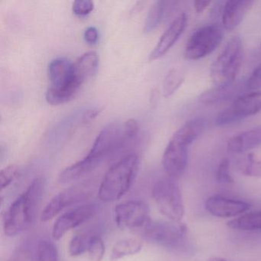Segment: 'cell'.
Here are the masks:
<instances>
[{
  "instance_id": "6da1fadb",
  "label": "cell",
  "mask_w": 261,
  "mask_h": 261,
  "mask_svg": "<svg viewBox=\"0 0 261 261\" xmlns=\"http://www.w3.org/2000/svg\"><path fill=\"white\" fill-rule=\"evenodd\" d=\"M138 132V123L134 119L126 120L123 124L110 123L100 131L88 155L61 172V182L74 181L95 169L103 160L110 158L132 142Z\"/></svg>"
},
{
  "instance_id": "7a4b0ae2",
  "label": "cell",
  "mask_w": 261,
  "mask_h": 261,
  "mask_svg": "<svg viewBox=\"0 0 261 261\" xmlns=\"http://www.w3.org/2000/svg\"><path fill=\"white\" fill-rule=\"evenodd\" d=\"M45 180L43 177L35 178L10 206L4 220L6 235L14 237L28 229L36 220L43 196Z\"/></svg>"
},
{
  "instance_id": "3957f363",
  "label": "cell",
  "mask_w": 261,
  "mask_h": 261,
  "mask_svg": "<svg viewBox=\"0 0 261 261\" xmlns=\"http://www.w3.org/2000/svg\"><path fill=\"white\" fill-rule=\"evenodd\" d=\"M139 164L138 155L129 154L113 165L100 183L99 198L103 202H111L122 198L132 186Z\"/></svg>"
},
{
  "instance_id": "277c9868",
  "label": "cell",
  "mask_w": 261,
  "mask_h": 261,
  "mask_svg": "<svg viewBox=\"0 0 261 261\" xmlns=\"http://www.w3.org/2000/svg\"><path fill=\"white\" fill-rule=\"evenodd\" d=\"M50 86L45 99L51 105H63L72 100L82 84L74 74V63L66 58H58L48 65Z\"/></svg>"
},
{
  "instance_id": "5b68a950",
  "label": "cell",
  "mask_w": 261,
  "mask_h": 261,
  "mask_svg": "<svg viewBox=\"0 0 261 261\" xmlns=\"http://www.w3.org/2000/svg\"><path fill=\"white\" fill-rule=\"evenodd\" d=\"M243 61V44L235 36L224 45L211 67L210 76L215 86L230 85L235 82Z\"/></svg>"
},
{
  "instance_id": "8992f818",
  "label": "cell",
  "mask_w": 261,
  "mask_h": 261,
  "mask_svg": "<svg viewBox=\"0 0 261 261\" xmlns=\"http://www.w3.org/2000/svg\"><path fill=\"white\" fill-rule=\"evenodd\" d=\"M152 195L162 215L174 222L181 221L185 215L184 203L179 186L174 178L169 177L157 181Z\"/></svg>"
},
{
  "instance_id": "52a82bcc",
  "label": "cell",
  "mask_w": 261,
  "mask_h": 261,
  "mask_svg": "<svg viewBox=\"0 0 261 261\" xmlns=\"http://www.w3.org/2000/svg\"><path fill=\"white\" fill-rule=\"evenodd\" d=\"M223 37V29L218 24H209L198 29L186 42L185 58L195 61L209 56L219 46Z\"/></svg>"
},
{
  "instance_id": "ba28073f",
  "label": "cell",
  "mask_w": 261,
  "mask_h": 261,
  "mask_svg": "<svg viewBox=\"0 0 261 261\" xmlns=\"http://www.w3.org/2000/svg\"><path fill=\"white\" fill-rule=\"evenodd\" d=\"M143 229V236L146 241L169 249L181 247L187 235V227L185 224L171 221L151 220Z\"/></svg>"
},
{
  "instance_id": "9c48e42d",
  "label": "cell",
  "mask_w": 261,
  "mask_h": 261,
  "mask_svg": "<svg viewBox=\"0 0 261 261\" xmlns=\"http://www.w3.org/2000/svg\"><path fill=\"white\" fill-rule=\"evenodd\" d=\"M192 142L177 130L169 140L163 156V166L170 178H178L186 170L188 149Z\"/></svg>"
},
{
  "instance_id": "30bf717a",
  "label": "cell",
  "mask_w": 261,
  "mask_h": 261,
  "mask_svg": "<svg viewBox=\"0 0 261 261\" xmlns=\"http://www.w3.org/2000/svg\"><path fill=\"white\" fill-rule=\"evenodd\" d=\"M261 111V91L242 94L217 117V126H226L255 115Z\"/></svg>"
},
{
  "instance_id": "8fae6325",
  "label": "cell",
  "mask_w": 261,
  "mask_h": 261,
  "mask_svg": "<svg viewBox=\"0 0 261 261\" xmlns=\"http://www.w3.org/2000/svg\"><path fill=\"white\" fill-rule=\"evenodd\" d=\"M114 215L116 224L121 229L144 227L151 221L149 207L140 200H131L117 204Z\"/></svg>"
},
{
  "instance_id": "7c38bea8",
  "label": "cell",
  "mask_w": 261,
  "mask_h": 261,
  "mask_svg": "<svg viewBox=\"0 0 261 261\" xmlns=\"http://www.w3.org/2000/svg\"><path fill=\"white\" fill-rule=\"evenodd\" d=\"M96 212L94 204L77 206L61 215L53 227V238L56 241L62 239L70 230L89 221Z\"/></svg>"
},
{
  "instance_id": "4fadbf2b",
  "label": "cell",
  "mask_w": 261,
  "mask_h": 261,
  "mask_svg": "<svg viewBox=\"0 0 261 261\" xmlns=\"http://www.w3.org/2000/svg\"><path fill=\"white\" fill-rule=\"evenodd\" d=\"M90 192L84 186L69 188L56 195L45 206L41 215V221L45 222L59 215L64 209L84 201Z\"/></svg>"
},
{
  "instance_id": "5bb4252c",
  "label": "cell",
  "mask_w": 261,
  "mask_h": 261,
  "mask_svg": "<svg viewBox=\"0 0 261 261\" xmlns=\"http://www.w3.org/2000/svg\"><path fill=\"white\" fill-rule=\"evenodd\" d=\"M187 24L188 16L186 13H181L177 16L162 35L158 43L149 55V60L155 61L163 57L181 37Z\"/></svg>"
},
{
  "instance_id": "9a60e30c",
  "label": "cell",
  "mask_w": 261,
  "mask_h": 261,
  "mask_svg": "<svg viewBox=\"0 0 261 261\" xmlns=\"http://www.w3.org/2000/svg\"><path fill=\"white\" fill-rule=\"evenodd\" d=\"M250 204L239 200L214 195L206 200L204 207L213 216L221 218H233L249 210Z\"/></svg>"
},
{
  "instance_id": "2e32d148",
  "label": "cell",
  "mask_w": 261,
  "mask_h": 261,
  "mask_svg": "<svg viewBox=\"0 0 261 261\" xmlns=\"http://www.w3.org/2000/svg\"><path fill=\"white\" fill-rule=\"evenodd\" d=\"M254 2L250 0H230L225 3L222 12L224 30L232 31L242 22Z\"/></svg>"
},
{
  "instance_id": "e0dca14e",
  "label": "cell",
  "mask_w": 261,
  "mask_h": 261,
  "mask_svg": "<svg viewBox=\"0 0 261 261\" xmlns=\"http://www.w3.org/2000/svg\"><path fill=\"white\" fill-rule=\"evenodd\" d=\"M261 146V126L244 131L229 140L227 149L230 153H243Z\"/></svg>"
},
{
  "instance_id": "ac0fdd59",
  "label": "cell",
  "mask_w": 261,
  "mask_h": 261,
  "mask_svg": "<svg viewBox=\"0 0 261 261\" xmlns=\"http://www.w3.org/2000/svg\"><path fill=\"white\" fill-rule=\"evenodd\" d=\"M99 57L95 51H88L82 55L74 62V74L76 79L83 85L97 72Z\"/></svg>"
},
{
  "instance_id": "d6986e66",
  "label": "cell",
  "mask_w": 261,
  "mask_h": 261,
  "mask_svg": "<svg viewBox=\"0 0 261 261\" xmlns=\"http://www.w3.org/2000/svg\"><path fill=\"white\" fill-rule=\"evenodd\" d=\"M243 85L233 83L224 86H215V88L204 91L200 95L199 100L204 105H212L227 99L239 92Z\"/></svg>"
},
{
  "instance_id": "ffe728a7",
  "label": "cell",
  "mask_w": 261,
  "mask_h": 261,
  "mask_svg": "<svg viewBox=\"0 0 261 261\" xmlns=\"http://www.w3.org/2000/svg\"><path fill=\"white\" fill-rule=\"evenodd\" d=\"M143 242L137 238H128L115 243L111 253L112 261L139 253L143 248Z\"/></svg>"
},
{
  "instance_id": "44dd1931",
  "label": "cell",
  "mask_w": 261,
  "mask_h": 261,
  "mask_svg": "<svg viewBox=\"0 0 261 261\" xmlns=\"http://www.w3.org/2000/svg\"><path fill=\"white\" fill-rule=\"evenodd\" d=\"M227 225L230 228L244 231L261 230V211L244 214L228 221Z\"/></svg>"
},
{
  "instance_id": "7402d4cb",
  "label": "cell",
  "mask_w": 261,
  "mask_h": 261,
  "mask_svg": "<svg viewBox=\"0 0 261 261\" xmlns=\"http://www.w3.org/2000/svg\"><path fill=\"white\" fill-rule=\"evenodd\" d=\"M166 2L158 0L152 4L149 9L144 23L145 33H150L155 30L161 23L166 10Z\"/></svg>"
},
{
  "instance_id": "603a6c76",
  "label": "cell",
  "mask_w": 261,
  "mask_h": 261,
  "mask_svg": "<svg viewBox=\"0 0 261 261\" xmlns=\"http://www.w3.org/2000/svg\"><path fill=\"white\" fill-rule=\"evenodd\" d=\"M185 80V73L180 68H173L166 74L163 82L164 97L172 96L181 86Z\"/></svg>"
},
{
  "instance_id": "cb8c5ba5",
  "label": "cell",
  "mask_w": 261,
  "mask_h": 261,
  "mask_svg": "<svg viewBox=\"0 0 261 261\" xmlns=\"http://www.w3.org/2000/svg\"><path fill=\"white\" fill-rule=\"evenodd\" d=\"M238 167L244 175L261 177V157L254 153L247 154L238 162Z\"/></svg>"
},
{
  "instance_id": "d4e9b609",
  "label": "cell",
  "mask_w": 261,
  "mask_h": 261,
  "mask_svg": "<svg viewBox=\"0 0 261 261\" xmlns=\"http://www.w3.org/2000/svg\"><path fill=\"white\" fill-rule=\"evenodd\" d=\"M92 234L81 232L71 238L68 246V251L72 256H80L88 252Z\"/></svg>"
},
{
  "instance_id": "484cf974",
  "label": "cell",
  "mask_w": 261,
  "mask_h": 261,
  "mask_svg": "<svg viewBox=\"0 0 261 261\" xmlns=\"http://www.w3.org/2000/svg\"><path fill=\"white\" fill-rule=\"evenodd\" d=\"M36 250L37 261H60L57 248L51 241H39Z\"/></svg>"
},
{
  "instance_id": "4316f807",
  "label": "cell",
  "mask_w": 261,
  "mask_h": 261,
  "mask_svg": "<svg viewBox=\"0 0 261 261\" xmlns=\"http://www.w3.org/2000/svg\"><path fill=\"white\" fill-rule=\"evenodd\" d=\"M87 253H88L90 260L101 261L105 253V246L103 240L97 235H93Z\"/></svg>"
},
{
  "instance_id": "83f0119b",
  "label": "cell",
  "mask_w": 261,
  "mask_h": 261,
  "mask_svg": "<svg viewBox=\"0 0 261 261\" xmlns=\"http://www.w3.org/2000/svg\"><path fill=\"white\" fill-rule=\"evenodd\" d=\"M19 169L16 165H9L0 172V186L4 190L10 186L19 176Z\"/></svg>"
},
{
  "instance_id": "f1b7e54d",
  "label": "cell",
  "mask_w": 261,
  "mask_h": 261,
  "mask_svg": "<svg viewBox=\"0 0 261 261\" xmlns=\"http://www.w3.org/2000/svg\"><path fill=\"white\" fill-rule=\"evenodd\" d=\"M9 261H37L36 250L30 248L27 244L20 246L15 250Z\"/></svg>"
},
{
  "instance_id": "f546056e",
  "label": "cell",
  "mask_w": 261,
  "mask_h": 261,
  "mask_svg": "<svg viewBox=\"0 0 261 261\" xmlns=\"http://www.w3.org/2000/svg\"><path fill=\"white\" fill-rule=\"evenodd\" d=\"M217 181L221 184H230L233 182L230 174V162L227 159H223L217 171Z\"/></svg>"
},
{
  "instance_id": "4dcf8cb0",
  "label": "cell",
  "mask_w": 261,
  "mask_h": 261,
  "mask_svg": "<svg viewBox=\"0 0 261 261\" xmlns=\"http://www.w3.org/2000/svg\"><path fill=\"white\" fill-rule=\"evenodd\" d=\"M94 9V2L91 0H77L73 4L72 7L73 13L79 16H88Z\"/></svg>"
},
{
  "instance_id": "1f68e13d",
  "label": "cell",
  "mask_w": 261,
  "mask_h": 261,
  "mask_svg": "<svg viewBox=\"0 0 261 261\" xmlns=\"http://www.w3.org/2000/svg\"><path fill=\"white\" fill-rule=\"evenodd\" d=\"M246 86L248 89L254 90V91L261 89V64L253 70V72L247 79Z\"/></svg>"
},
{
  "instance_id": "d6a6232c",
  "label": "cell",
  "mask_w": 261,
  "mask_h": 261,
  "mask_svg": "<svg viewBox=\"0 0 261 261\" xmlns=\"http://www.w3.org/2000/svg\"><path fill=\"white\" fill-rule=\"evenodd\" d=\"M85 42H88L90 45H94L97 43L98 40V32L95 27H88L86 29L84 33Z\"/></svg>"
},
{
  "instance_id": "836d02e7",
  "label": "cell",
  "mask_w": 261,
  "mask_h": 261,
  "mask_svg": "<svg viewBox=\"0 0 261 261\" xmlns=\"http://www.w3.org/2000/svg\"><path fill=\"white\" fill-rule=\"evenodd\" d=\"M100 112V110L97 108H91V109L88 110L84 113L82 117V122L84 123H88L91 121L93 119L95 118Z\"/></svg>"
},
{
  "instance_id": "e575fe53",
  "label": "cell",
  "mask_w": 261,
  "mask_h": 261,
  "mask_svg": "<svg viewBox=\"0 0 261 261\" xmlns=\"http://www.w3.org/2000/svg\"><path fill=\"white\" fill-rule=\"evenodd\" d=\"M211 1H195L194 2V8L198 14L203 13L207 8L210 4Z\"/></svg>"
},
{
  "instance_id": "d590c367",
  "label": "cell",
  "mask_w": 261,
  "mask_h": 261,
  "mask_svg": "<svg viewBox=\"0 0 261 261\" xmlns=\"http://www.w3.org/2000/svg\"><path fill=\"white\" fill-rule=\"evenodd\" d=\"M207 261H230L228 259H224V258L221 257H213L211 259H207Z\"/></svg>"
}]
</instances>
